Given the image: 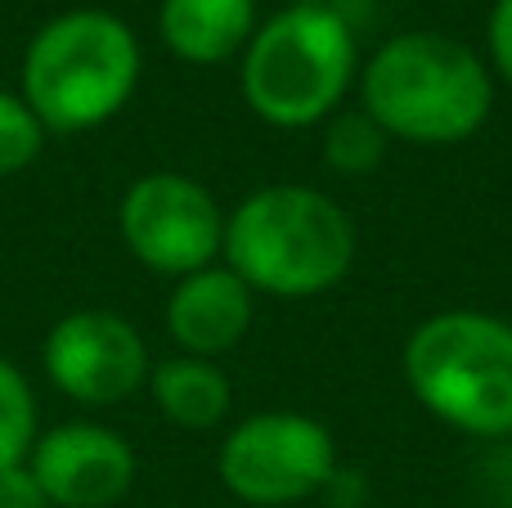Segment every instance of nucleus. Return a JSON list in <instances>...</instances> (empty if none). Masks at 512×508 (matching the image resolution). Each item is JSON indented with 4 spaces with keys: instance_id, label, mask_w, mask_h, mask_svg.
Wrapping results in <instances>:
<instances>
[{
    "instance_id": "obj_1",
    "label": "nucleus",
    "mask_w": 512,
    "mask_h": 508,
    "mask_svg": "<svg viewBox=\"0 0 512 508\" xmlns=\"http://www.w3.org/2000/svg\"><path fill=\"white\" fill-rule=\"evenodd\" d=\"M360 108L387 140L414 149L468 144L495 108V72L468 41L445 32H400L360 63Z\"/></svg>"
},
{
    "instance_id": "obj_2",
    "label": "nucleus",
    "mask_w": 512,
    "mask_h": 508,
    "mask_svg": "<svg viewBox=\"0 0 512 508\" xmlns=\"http://www.w3.org/2000/svg\"><path fill=\"white\" fill-rule=\"evenodd\" d=\"M360 234L337 198L315 185H265L225 216L221 257L256 297L306 302L351 275Z\"/></svg>"
},
{
    "instance_id": "obj_3",
    "label": "nucleus",
    "mask_w": 512,
    "mask_h": 508,
    "mask_svg": "<svg viewBox=\"0 0 512 508\" xmlns=\"http://www.w3.org/2000/svg\"><path fill=\"white\" fill-rule=\"evenodd\" d=\"M360 81V45L342 9L297 0L256 23L239 63V90L252 117L274 131L324 126Z\"/></svg>"
},
{
    "instance_id": "obj_4",
    "label": "nucleus",
    "mask_w": 512,
    "mask_h": 508,
    "mask_svg": "<svg viewBox=\"0 0 512 508\" xmlns=\"http://www.w3.org/2000/svg\"><path fill=\"white\" fill-rule=\"evenodd\" d=\"M405 383L436 423L477 441L512 437V320L472 306L436 311L405 338Z\"/></svg>"
},
{
    "instance_id": "obj_5",
    "label": "nucleus",
    "mask_w": 512,
    "mask_h": 508,
    "mask_svg": "<svg viewBox=\"0 0 512 508\" xmlns=\"http://www.w3.org/2000/svg\"><path fill=\"white\" fill-rule=\"evenodd\" d=\"M144 54L135 32L104 9H72L32 36L23 59V104L45 131H95L131 104Z\"/></svg>"
},
{
    "instance_id": "obj_6",
    "label": "nucleus",
    "mask_w": 512,
    "mask_h": 508,
    "mask_svg": "<svg viewBox=\"0 0 512 508\" xmlns=\"http://www.w3.org/2000/svg\"><path fill=\"white\" fill-rule=\"evenodd\" d=\"M337 468L333 432L297 410H265L234 423L216 455L221 486L252 508H288L324 495Z\"/></svg>"
},
{
    "instance_id": "obj_7",
    "label": "nucleus",
    "mask_w": 512,
    "mask_h": 508,
    "mask_svg": "<svg viewBox=\"0 0 512 508\" xmlns=\"http://www.w3.org/2000/svg\"><path fill=\"white\" fill-rule=\"evenodd\" d=\"M122 243L140 266L185 279L216 266L225 243V212L212 189L180 171H149L122 194Z\"/></svg>"
},
{
    "instance_id": "obj_8",
    "label": "nucleus",
    "mask_w": 512,
    "mask_h": 508,
    "mask_svg": "<svg viewBox=\"0 0 512 508\" xmlns=\"http://www.w3.org/2000/svg\"><path fill=\"white\" fill-rule=\"evenodd\" d=\"M45 374L81 405H122L149 383V347L117 311H72L45 338Z\"/></svg>"
},
{
    "instance_id": "obj_9",
    "label": "nucleus",
    "mask_w": 512,
    "mask_h": 508,
    "mask_svg": "<svg viewBox=\"0 0 512 508\" xmlns=\"http://www.w3.org/2000/svg\"><path fill=\"white\" fill-rule=\"evenodd\" d=\"M27 468L50 508H113L135 486V450L99 423H63L45 432Z\"/></svg>"
},
{
    "instance_id": "obj_10",
    "label": "nucleus",
    "mask_w": 512,
    "mask_h": 508,
    "mask_svg": "<svg viewBox=\"0 0 512 508\" xmlns=\"http://www.w3.org/2000/svg\"><path fill=\"white\" fill-rule=\"evenodd\" d=\"M256 320V293L230 266H207L176 279L167 302V333L185 356L216 360L248 338Z\"/></svg>"
},
{
    "instance_id": "obj_11",
    "label": "nucleus",
    "mask_w": 512,
    "mask_h": 508,
    "mask_svg": "<svg viewBox=\"0 0 512 508\" xmlns=\"http://www.w3.org/2000/svg\"><path fill=\"white\" fill-rule=\"evenodd\" d=\"M158 32L185 63H225L248 50L256 32V0H162Z\"/></svg>"
},
{
    "instance_id": "obj_12",
    "label": "nucleus",
    "mask_w": 512,
    "mask_h": 508,
    "mask_svg": "<svg viewBox=\"0 0 512 508\" xmlns=\"http://www.w3.org/2000/svg\"><path fill=\"white\" fill-rule=\"evenodd\" d=\"M149 387H153V405L162 410V419L185 432L221 428L234 405L230 374L216 360H198V356L162 360L158 369H149Z\"/></svg>"
},
{
    "instance_id": "obj_13",
    "label": "nucleus",
    "mask_w": 512,
    "mask_h": 508,
    "mask_svg": "<svg viewBox=\"0 0 512 508\" xmlns=\"http://www.w3.org/2000/svg\"><path fill=\"white\" fill-rule=\"evenodd\" d=\"M391 140L378 122H373L364 108H337L324 122V135H319V158H324L328 171L337 176H369V171L382 167Z\"/></svg>"
},
{
    "instance_id": "obj_14",
    "label": "nucleus",
    "mask_w": 512,
    "mask_h": 508,
    "mask_svg": "<svg viewBox=\"0 0 512 508\" xmlns=\"http://www.w3.org/2000/svg\"><path fill=\"white\" fill-rule=\"evenodd\" d=\"M36 446V396L23 369L0 356V468L27 464Z\"/></svg>"
},
{
    "instance_id": "obj_15",
    "label": "nucleus",
    "mask_w": 512,
    "mask_h": 508,
    "mask_svg": "<svg viewBox=\"0 0 512 508\" xmlns=\"http://www.w3.org/2000/svg\"><path fill=\"white\" fill-rule=\"evenodd\" d=\"M41 144H45V126L23 104V95L0 90V176H14V171L32 167Z\"/></svg>"
},
{
    "instance_id": "obj_16",
    "label": "nucleus",
    "mask_w": 512,
    "mask_h": 508,
    "mask_svg": "<svg viewBox=\"0 0 512 508\" xmlns=\"http://www.w3.org/2000/svg\"><path fill=\"white\" fill-rule=\"evenodd\" d=\"M486 63L495 72V81H504L512 90V0H495L486 23Z\"/></svg>"
},
{
    "instance_id": "obj_17",
    "label": "nucleus",
    "mask_w": 512,
    "mask_h": 508,
    "mask_svg": "<svg viewBox=\"0 0 512 508\" xmlns=\"http://www.w3.org/2000/svg\"><path fill=\"white\" fill-rule=\"evenodd\" d=\"M0 508H50L41 482L32 477V468L27 464L0 468Z\"/></svg>"
}]
</instances>
